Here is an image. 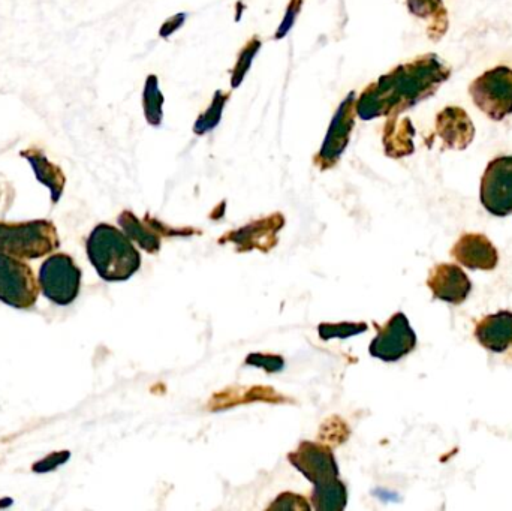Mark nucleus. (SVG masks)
I'll return each instance as SVG.
<instances>
[{
  "mask_svg": "<svg viewBox=\"0 0 512 511\" xmlns=\"http://www.w3.org/2000/svg\"><path fill=\"white\" fill-rule=\"evenodd\" d=\"M451 77V68L436 54H424L397 66L363 90L355 110L363 120L397 117L426 101Z\"/></svg>",
  "mask_w": 512,
  "mask_h": 511,
  "instance_id": "1",
  "label": "nucleus"
},
{
  "mask_svg": "<svg viewBox=\"0 0 512 511\" xmlns=\"http://www.w3.org/2000/svg\"><path fill=\"white\" fill-rule=\"evenodd\" d=\"M185 21V12H179V14L174 15V17L168 18V20L165 21L164 26L159 30V35H161L162 38H168V36L173 35L176 30H179Z\"/></svg>",
  "mask_w": 512,
  "mask_h": 511,
  "instance_id": "28",
  "label": "nucleus"
},
{
  "mask_svg": "<svg viewBox=\"0 0 512 511\" xmlns=\"http://www.w3.org/2000/svg\"><path fill=\"white\" fill-rule=\"evenodd\" d=\"M288 459L315 488H322L339 480L336 458L330 449L321 444L304 441L295 452L289 453Z\"/></svg>",
  "mask_w": 512,
  "mask_h": 511,
  "instance_id": "10",
  "label": "nucleus"
},
{
  "mask_svg": "<svg viewBox=\"0 0 512 511\" xmlns=\"http://www.w3.org/2000/svg\"><path fill=\"white\" fill-rule=\"evenodd\" d=\"M38 296L39 282L32 267L0 252V302L15 309H30L38 302Z\"/></svg>",
  "mask_w": 512,
  "mask_h": 511,
  "instance_id": "6",
  "label": "nucleus"
},
{
  "mask_svg": "<svg viewBox=\"0 0 512 511\" xmlns=\"http://www.w3.org/2000/svg\"><path fill=\"white\" fill-rule=\"evenodd\" d=\"M228 99H230V93L222 92V90H218V92L215 93L210 107L207 108V110L198 117L197 122H195V135L207 134V132L213 131V129L219 125Z\"/></svg>",
  "mask_w": 512,
  "mask_h": 511,
  "instance_id": "22",
  "label": "nucleus"
},
{
  "mask_svg": "<svg viewBox=\"0 0 512 511\" xmlns=\"http://www.w3.org/2000/svg\"><path fill=\"white\" fill-rule=\"evenodd\" d=\"M285 219L280 213L268 216V218L259 219L252 222L234 233L227 234L224 239L219 242H233L239 246L240 251H249V249H262V251H270L277 243V231L283 227Z\"/></svg>",
  "mask_w": 512,
  "mask_h": 511,
  "instance_id": "14",
  "label": "nucleus"
},
{
  "mask_svg": "<svg viewBox=\"0 0 512 511\" xmlns=\"http://www.w3.org/2000/svg\"><path fill=\"white\" fill-rule=\"evenodd\" d=\"M436 134L445 149L465 150L474 141L475 126L460 107H447L436 116Z\"/></svg>",
  "mask_w": 512,
  "mask_h": 511,
  "instance_id": "13",
  "label": "nucleus"
},
{
  "mask_svg": "<svg viewBox=\"0 0 512 511\" xmlns=\"http://www.w3.org/2000/svg\"><path fill=\"white\" fill-rule=\"evenodd\" d=\"M304 0H289L288 8H286L285 17H283L282 23H280L279 29H277L274 38L282 39L288 35L291 27L294 26L295 20H297L298 14H300L301 6H303Z\"/></svg>",
  "mask_w": 512,
  "mask_h": 511,
  "instance_id": "27",
  "label": "nucleus"
},
{
  "mask_svg": "<svg viewBox=\"0 0 512 511\" xmlns=\"http://www.w3.org/2000/svg\"><path fill=\"white\" fill-rule=\"evenodd\" d=\"M162 107H164V95L159 89L158 77L153 74L149 75L143 90L144 116H146L149 125H161L162 119H164Z\"/></svg>",
  "mask_w": 512,
  "mask_h": 511,
  "instance_id": "21",
  "label": "nucleus"
},
{
  "mask_svg": "<svg viewBox=\"0 0 512 511\" xmlns=\"http://www.w3.org/2000/svg\"><path fill=\"white\" fill-rule=\"evenodd\" d=\"M474 104L496 122L512 114V69L496 66L472 81L469 87Z\"/></svg>",
  "mask_w": 512,
  "mask_h": 511,
  "instance_id": "4",
  "label": "nucleus"
},
{
  "mask_svg": "<svg viewBox=\"0 0 512 511\" xmlns=\"http://www.w3.org/2000/svg\"><path fill=\"white\" fill-rule=\"evenodd\" d=\"M20 156L29 162L36 180L47 186L51 195V203H59L66 185V176L62 168L51 162L39 147H27V149L21 150Z\"/></svg>",
  "mask_w": 512,
  "mask_h": 511,
  "instance_id": "16",
  "label": "nucleus"
},
{
  "mask_svg": "<svg viewBox=\"0 0 512 511\" xmlns=\"http://www.w3.org/2000/svg\"><path fill=\"white\" fill-rule=\"evenodd\" d=\"M259 48H261V39L258 36L249 39L248 44L242 48L239 57H237L236 65H234L233 74H231V87L237 89L245 80L246 74L252 66V60L256 54H258Z\"/></svg>",
  "mask_w": 512,
  "mask_h": 511,
  "instance_id": "23",
  "label": "nucleus"
},
{
  "mask_svg": "<svg viewBox=\"0 0 512 511\" xmlns=\"http://www.w3.org/2000/svg\"><path fill=\"white\" fill-rule=\"evenodd\" d=\"M451 257L471 270H495L499 263L498 249L484 234L466 233L451 249Z\"/></svg>",
  "mask_w": 512,
  "mask_h": 511,
  "instance_id": "12",
  "label": "nucleus"
},
{
  "mask_svg": "<svg viewBox=\"0 0 512 511\" xmlns=\"http://www.w3.org/2000/svg\"><path fill=\"white\" fill-rule=\"evenodd\" d=\"M355 102H357V98H355V93L352 92L343 99L342 104L337 108L321 150L315 158V164L321 170H327V168L336 165L342 153L345 152L352 129H354V119L355 114H357Z\"/></svg>",
  "mask_w": 512,
  "mask_h": 511,
  "instance_id": "9",
  "label": "nucleus"
},
{
  "mask_svg": "<svg viewBox=\"0 0 512 511\" xmlns=\"http://www.w3.org/2000/svg\"><path fill=\"white\" fill-rule=\"evenodd\" d=\"M86 249L90 263L104 281H128L140 270V252L131 239L113 225H96L87 239Z\"/></svg>",
  "mask_w": 512,
  "mask_h": 511,
  "instance_id": "2",
  "label": "nucleus"
},
{
  "mask_svg": "<svg viewBox=\"0 0 512 511\" xmlns=\"http://www.w3.org/2000/svg\"><path fill=\"white\" fill-rule=\"evenodd\" d=\"M367 324L364 323H337V324H319V338L322 341L330 339H348L351 336L361 335L366 332Z\"/></svg>",
  "mask_w": 512,
  "mask_h": 511,
  "instance_id": "24",
  "label": "nucleus"
},
{
  "mask_svg": "<svg viewBox=\"0 0 512 511\" xmlns=\"http://www.w3.org/2000/svg\"><path fill=\"white\" fill-rule=\"evenodd\" d=\"M415 129L411 120H396L391 117L390 123L385 126L384 146L385 153L391 158L399 159L414 153Z\"/></svg>",
  "mask_w": 512,
  "mask_h": 511,
  "instance_id": "18",
  "label": "nucleus"
},
{
  "mask_svg": "<svg viewBox=\"0 0 512 511\" xmlns=\"http://www.w3.org/2000/svg\"><path fill=\"white\" fill-rule=\"evenodd\" d=\"M378 327V335L369 347V353L384 362H397L417 347V335L402 312L393 315L384 327Z\"/></svg>",
  "mask_w": 512,
  "mask_h": 511,
  "instance_id": "8",
  "label": "nucleus"
},
{
  "mask_svg": "<svg viewBox=\"0 0 512 511\" xmlns=\"http://www.w3.org/2000/svg\"><path fill=\"white\" fill-rule=\"evenodd\" d=\"M348 503V491L340 480L313 489L312 504L319 511H342Z\"/></svg>",
  "mask_w": 512,
  "mask_h": 511,
  "instance_id": "20",
  "label": "nucleus"
},
{
  "mask_svg": "<svg viewBox=\"0 0 512 511\" xmlns=\"http://www.w3.org/2000/svg\"><path fill=\"white\" fill-rule=\"evenodd\" d=\"M246 365L262 368L264 371L274 374L280 372L285 366V360L280 356H267V354H249Z\"/></svg>",
  "mask_w": 512,
  "mask_h": 511,
  "instance_id": "25",
  "label": "nucleus"
},
{
  "mask_svg": "<svg viewBox=\"0 0 512 511\" xmlns=\"http://www.w3.org/2000/svg\"><path fill=\"white\" fill-rule=\"evenodd\" d=\"M409 12L421 20L429 21L427 35L432 41H439L448 30V11L444 0H406Z\"/></svg>",
  "mask_w": 512,
  "mask_h": 511,
  "instance_id": "17",
  "label": "nucleus"
},
{
  "mask_svg": "<svg viewBox=\"0 0 512 511\" xmlns=\"http://www.w3.org/2000/svg\"><path fill=\"white\" fill-rule=\"evenodd\" d=\"M59 246V233L47 219L18 224L0 222V252L3 254L20 260H36L56 251Z\"/></svg>",
  "mask_w": 512,
  "mask_h": 511,
  "instance_id": "3",
  "label": "nucleus"
},
{
  "mask_svg": "<svg viewBox=\"0 0 512 511\" xmlns=\"http://www.w3.org/2000/svg\"><path fill=\"white\" fill-rule=\"evenodd\" d=\"M270 510H286V511H307L310 510L306 498L295 494H282L270 506Z\"/></svg>",
  "mask_w": 512,
  "mask_h": 511,
  "instance_id": "26",
  "label": "nucleus"
},
{
  "mask_svg": "<svg viewBox=\"0 0 512 511\" xmlns=\"http://www.w3.org/2000/svg\"><path fill=\"white\" fill-rule=\"evenodd\" d=\"M427 285L435 299L462 305L472 290L471 279L457 264H438L430 270Z\"/></svg>",
  "mask_w": 512,
  "mask_h": 511,
  "instance_id": "11",
  "label": "nucleus"
},
{
  "mask_svg": "<svg viewBox=\"0 0 512 511\" xmlns=\"http://www.w3.org/2000/svg\"><path fill=\"white\" fill-rule=\"evenodd\" d=\"M39 288L56 305H71L80 294V267L69 255H51L39 269Z\"/></svg>",
  "mask_w": 512,
  "mask_h": 511,
  "instance_id": "5",
  "label": "nucleus"
},
{
  "mask_svg": "<svg viewBox=\"0 0 512 511\" xmlns=\"http://www.w3.org/2000/svg\"><path fill=\"white\" fill-rule=\"evenodd\" d=\"M481 204L495 216L512 213V156H499L487 165L481 179Z\"/></svg>",
  "mask_w": 512,
  "mask_h": 511,
  "instance_id": "7",
  "label": "nucleus"
},
{
  "mask_svg": "<svg viewBox=\"0 0 512 511\" xmlns=\"http://www.w3.org/2000/svg\"><path fill=\"white\" fill-rule=\"evenodd\" d=\"M475 338L486 350L504 353L512 347V312L487 315L475 327Z\"/></svg>",
  "mask_w": 512,
  "mask_h": 511,
  "instance_id": "15",
  "label": "nucleus"
},
{
  "mask_svg": "<svg viewBox=\"0 0 512 511\" xmlns=\"http://www.w3.org/2000/svg\"><path fill=\"white\" fill-rule=\"evenodd\" d=\"M119 224L120 227L125 231L126 236L129 239L137 242L144 251L150 252V254H155L161 249V239L159 236L161 234L158 231H155V227L153 224H143L134 213L129 212V210H125L122 215L119 216Z\"/></svg>",
  "mask_w": 512,
  "mask_h": 511,
  "instance_id": "19",
  "label": "nucleus"
}]
</instances>
